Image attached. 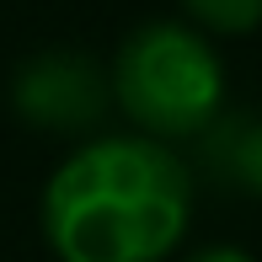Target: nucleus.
Here are the masks:
<instances>
[{
  "mask_svg": "<svg viewBox=\"0 0 262 262\" xmlns=\"http://www.w3.org/2000/svg\"><path fill=\"white\" fill-rule=\"evenodd\" d=\"M198 139H204V166L225 187L262 198V118H252V113L214 118Z\"/></svg>",
  "mask_w": 262,
  "mask_h": 262,
  "instance_id": "4",
  "label": "nucleus"
},
{
  "mask_svg": "<svg viewBox=\"0 0 262 262\" xmlns=\"http://www.w3.org/2000/svg\"><path fill=\"white\" fill-rule=\"evenodd\" d=\"M16 113L38 128H54V134H80L86 123L102 118L107 86L102 75L91 70V59L75 54H43L32 59L27 70L16 75Z\"/></svg>",
  "mask_w": 262,
  "mask_h": 262,
  "instance_id": "3",
  "label": "nucleus"
},
{
  "mask_svg": "<svg viewBox=\"0 0 262 262\" xmlns=\"http://www.w3.org/2000/svg\"><path fill=\"white\" fill-rule=\"evenodd\" d=\"M193 177L150 134L86 139L43 187V235L59 262H161L187 235Z\"/></svg>",
  "mask_w": 262,
  "mask_h": 262,
  "instance_id": "1",
  "label": "nucleus"
},
{
  "mask_svg": "<svg viewBox=\"0 0 262 262\" xmlns=\"http://www.w3.org/2000/svg\"><path fill=\"white\" fill-rule=\"evenodd\" d=\"M113 102L150 139H198L220 118L225 64L204 32L182 21H145L113 59Z\"/></svg>",
  "mask_w": 262,
  "mask_h": 262,
  "instance_id": "2",
  "label": "nucleus"
},
{
  "mask_svg": "<svg viewBox=\"0 0 262 262\" xmlns=\"http://www.w3.org/2000/svg\"><path fill=\"white\" fill-rule=\"evenodd\" d=\"M182 6L209 32H252L262 21V0H182Z\"/></svg>",
  "mask_w": 262,
  "mask_h": 262,
  "instance_id": "5",
  "label": "nucleus"
},
{
  "mask_svg": "<svg viewBox=\"0 0 262 262\" xmlns=\"http://www.w3.org/2000/svg\"><path fill=\"white\" fill-rule=\"evenodd\" d=\"M187 262H252L241 252V246H204V252H193Z\"/></svg>",
  "mask_w": 262,
  "mask_h": 262,
  "instance_id": "6",
  "label": "nucleus"
}]
</instances>
